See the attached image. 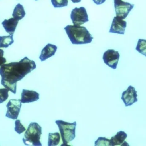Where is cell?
Returning <instances> with one entry per match:
<instances>
[{"label": "cell", "instance_id": "12", "mask_svg": "<svg viewBox=\"0 0 146 146\" xmlns=\"http://www.w3.org/2000/svg\"><path fill=\"white\" fill-rule=\"evenodd\" d=\"M127 137V134L124 131L117 132V134L110 140V146H129L127 142L125 141Z\"/></svg>", "mask_w": 146, "mask_h": 146}, {"label": "cell", "instance_id": "26", "mask_svg": "<svg viewBox=\"0 0 146 146\" xmlns=\"http://www.w3.org/2000/svg\"><path fill=\"white\" fill-rule=\"evenodd\" d=\"M114 2L119 1H122V0H114Z\"/></svg>", "mask_w": 146, "mask_h": 146}, {"label": "cell", "instance_id": "22", "mask_svg": "<svg viewBox=\"0 0 146 146\" xmlns=\"http://www.w3.org/2000/svg\"><path fill=\"white\" fill-rule=\"evenodd\" d=\"M9 90L7 88H0V104L5 102L9 97Z\"/></svg>", "mask_w": 146, "mask_h": 146}, {"label": "cell", "instance_id": "24", "mask_svg": "<svg viewBox=\"0 0 146 146\" xmlns=\"http://www.w3.org/2000/svg\"><path fill=\"white\" fill-rule=\"evenodd\" d=\"M93 1L97 5H100L104 3L106 1V0H93Z\"/></svg>", "mask_w": 146, "mask_h": 146}, {"label": "cell", "instance_id": "16", "mask_svg": "<svg viewBox=\"0 0 146 146\" xmlns=\"http://www.w3.org/2000/svg\"><path fill=\"white\" fill-rule=\"evenodd\" d=\"M61 140V135L60 133H50L49 134L48 146H55L58 145L60 144Z\"/></svg>", "mask_w": 146, "mask_h": 146}, {"label": "cell", "instance_id": "11", "mask_svg": "<svg viewBox=\"0 0 146 146\" xmlns=\"http://www.w3.org/2000/svg\"><path fill=\"white\" fill-rule=\"evenodd\" d=\"M39 99V94L36 92L29 90H22L21 94V102L22 103H33Z\"/></svg>", "mask_w": 146, "mask_h": 146}, {"label": "cell", "instance_id": "7", "mask_svg": "<svg viewBox=\"0 0 146 146\" xmlns=\"http://www.w3.org/2000/svg\"><path fill=\"white\" fill-rule=\"evenodd\" d=\"M21 103V99H10L6 105L7 108L6 117L13 120H16L20 111Z\"/></svg>", "mask_w": 146, "mask_h": 146}, {"label": "cell", "instance_id": "3", "mask_svg": "<svg viewBox=\"0 0 146 146\" xmlns=\"http://www.w3.org/2000/svg\"><path fill=\"white\" fill-rule=\"evenodd\" d=\"M42 134V127L37 123H31L24 135L23 143L25 145L42 146L40 141Z\"/></svg>", "mask_w": 146, "mask_h": 146}, {"label": "cell", "instance_id": "10", "mask_svg": "<svg viewBox=\"0 0 146 146\" xmlns=\"http://www.w3.org/2000/svg\"><path fill=\"white\" fill-rule=\"evenodd\" d=\"M127 26V22L123 19L117 16H115L112 21L110 33L124 34L125 29Z\"/></svg>", "mask_w": 146, "mask_h": 146}, {"label": "cell", "instance_id": "8", "mask_svg": "<svg viewBox=\"0 0 146 146\" xmlns=\"http://www.w3.org/2000/svg\"><path fill=\"white\" fill-rule=\"evenodd\" d=\"M120 55L118 51L115 50L109 49L106 51L103 55L104 62L107 66L113 69H117Z\"/></svg>", "mask_w": 146, "mask_h": 146}, {"label": "cell", "instance_id": "2", "mask_svg": "<svg viewBox=\"0 0 146 146\" xmlns=\"http://www.w3.org/2000/svg\"><path fill=\"white\" fill-rule=\"evenodd\" d=\"M72 44L74 45L90 43L93 37L86 27L68 25L64 28Z\"/></svg>", "mask_w": 146, "mask_h": 146}, {"label": "cell", "instance_id": "21", "mask_svg": "<svg viewBox=\"0 0 146 146\" xmlns=\"http://www.w3.org/2000/svg\"><path fill=\"white\" fill-rule=\"evenodd\" d=\"M26 130V128L21 123L19 120H17L15 121V131L19 134H21Z\"/></svg>", "mask_w": 146, "mask_h": 146}, {"label": "cell", "instance_id": "13", "mask_svg": "<svg viewBox=\"0 0 146 146\" xmlns=\"http://www.w3.org/2000/svg\"><path fill=\"white\" fill-rule=\"evenodd\" d=\"M57 49V47L54 45L48 44L42 50L39 59L41 61H44L48 58L54 55Z\"/></svg>", "mask_w": 146, "mask_h": 146}, {"label": "cell", "instance_id": "18", "mask_svg": "<svg viewBox=\"0 0 146 146\" xmlns=\"http://www.w3.org/2000/svg\"><path fill=\"white\" fill-rule=\"evenodd\" d=\"M135 49L139 53L146 57V40L139 39L138 40Z\"/></svg>", "mask_w": 146, "mask_h": 146}, {"label": "cell", "instance_id": "6", "mask_svg": "<svg viewBox=\"0 0 146 146\" xmlns=\"http://www.w3.org/2000/svg\"><path fill=\"white\" fill-rule=\"evenodd\" d=\"M114 6L116 16L124 19L133 8L135 5L130 3L121 1L114 2Z\"/></svg>", "mask_w": 146, "mask_h": 146}, {"label": "cell", "instance_id": "5", "mask_svg": "<svg viewBox=\"0 0 146 146\" xmlns=\"http://www.w3.org/2000/svg\"><path fill=\"white\" fill-rule=\"evenodd\" d=\"M71 18L74 25L80 26L88 21V17L86 8L82 7H75L72 10Z\"/></svg>", "mask_w": 146, "mask_h": 146}, {"label": "cell", "instance_id": "20", "mask_svg": "<svg viewBox=\"0 0 146 146\" xmlns=\"http://www.w3.org/2000/svg\"><path fill=\"white\" fill-rule=\"evenodd\" d=\"M94 146H110V140L105 137H99L95 141Z\"/></svg>", "mask_w": 146, "mask_h": 146}, {"label": "cell", "instance_id": "4", "mask_svg": "<svg viewBox=\"0 0 146 146\" xmlns=\"http://www.w3.org/2000/svg\"><path fill=\"white\" fill-rule=\"evenodd\" d=\"M55 123L59 127L63 142L61 146L68 145V143L73 141L76 137V122L71 123L62 120H57Z\"/></svg>", "mask_w": 146, "mask_h": 146}, {"label": "cell", "instance_id": "9", "mask_svg": "<svg viewBox=\"0 0 146 146\" xmlns=\"http://www.w3.org/2000/svg\"><path fill=\"white\" fill-rule=\"evenodd\" d=\"M137 91L134 87L130 85L127 89L123 92L121 99L126 107L131 106L134 103L138 102Z\"/></svg>", "mask_w": 146, "mask_h": 146}, {"label": "cell", "instance_id": "25", "mask_svg": "<svg viewBox=\"0 0 146 146\" xmlns=\"http://www.w3.org/2000/svg\"><path fill=\"white\" fill-rule=\"evenodd\" d=\"M74 3H77L80 2L81 0H71Z\"/></svg>", "mask_w": 146, "mask_h": 146}, {"label": "cell", "instance_id": "17", "mask_svg": "<svg viewBox=\"0 0 146 146\" xmlns=\"http://www.w3.org/2000/svg\"><path fill=\"white\" fill-rule=\"evenodd\" d=\"M13 35L7 36H0V48H8L9 45L13 43Z\"/></svg>", "mask_w": 146, "mask_h": 146}, {"label": "cell", "instance_id": "1", "mask_svg": "<svg viewBox=\"0 0 146 146\" xmlns=\"http://www.w3.org/2000/svg\"><path fill=\"white\" fill-rule=\"evenodd\" d=\"M36 67L35 62L25 57L20 61L3 64L0 68L1 84L15 94L17 82Z\"/></svg>", "mask_w": 146, "mask_h": 146}, {"label": "cell", "instance_id": "14", "mask_svg": "<svg viewBox=\"0 0 146 146\" xmlns=\"http://www.w3.org/2000/svg\"><path fill=\"white\" fill-rule=\"evenodd\" d=\"M18 23L19 21L12 18L8 20H4L2 22V25L7 33L9 35H13Z\"/></svg>", "mask_w": 146, "mask_h": 146}, {"label": "cell", "instance_id": "23", "mask_svg": "<svg viewBox=\"0 0 146 146\" xmlns=\"http://www.w3.org/2000/svg\"><path fill=\"white\" fill-rule=\"evenodd\" d=\"M4 51L3 50L0 49V67L5 63L7 61L6 59L3 57Z\"/></svg>", "mask_w": 146, "mask_h": 146}, {"label": "cell", "instance_id": "15", "mask_svg": "<svg viewBox=\"0 0 146 146\" xmlns=\"http://www.w3.org/2000/svg\"><path fill=\"white\" fill-rule=\"evenodd\" d=\"M25 12L23 6L20 3H18L15 7L12 15L14 18L19 21L25 17Z\"/></svg>", "mask_w": 146, "mask_h": 146}, {"label": "cell", "instance_id": "27", "mask_svg": "<svg viewBox=\"0 0 146 146\" xmlns=\"http://www.w3.org/2000/svg\"><path fill=\"white\" fill-rule=\"evenodd\" d=\"M35 1H38V0H35Z\"/></svg>", "mask_w": 146, "mask_h": 146}, {"label": "cell", "instance_id": "19", "mask_svg": "<svg viewBox=\"0 0 146 146\" xmlns=\"http://www.w3.org/2000/svg\"><path fill=\"white\" fill-rule=\"evenodd\" d=\"M51 1L55 8L62 7L68 5V0H51Z\"/></svg>", "mask_w": 146, "mask_h": 146}]
</instances>
